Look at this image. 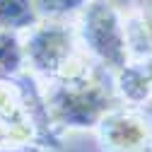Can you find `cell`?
<instances>
[{
	"instance_id": "1",
	"label": "cell",
	"mask_w": 152,
	"mask_h": 152,
	"mask_svg": "<svg viewBox=\"0 0 152 152\" xmlns=\"http://www.w3.org/2000/svg\"><path fill=\"white\" fill-rule=\"evenodd\" d=\"M27 63L48 80H65L89 72L85 58L75 53V31L61 20L36 22L24 39Z\"/></svg>"
},
{
	"instance_id": "2",
	"label": "cell",
	"mask_w": 152,
	"mask_h": 152,
	"mask_svg": "<svg viewBox=\"0 0 152 152\" xmlns=\"http://www.w3.org/2000/svg\"><path fill=\"white\" fill-rule=\"evenodd\" d=\"M53 82L46 97V113L56 123L68 128H97L102 116L111 111L109 92L89 72Z\"/></svg>"
},
{
	"instance_id": "3",
	"label": "cell",
	"mask_w": 152,
	"mask_h": 152,
	"mask_svg": "<svg viewBox=\"0 0 152 152\" xmlns=\"http://www.w3.org/2000/svg\"><path fill=\"white\" fill-rule=\"evenodd\" d=\"M77 36L85 51L94 61L111 70H123L128 65V36L126 22L109 0H89L80 15Z\"/></svg>"
},
{
	"instance_id": "4",
	"label": "cell",
	"mask_w": 152,
	"mask_h": 152,
	"mask_svg": "<svg viewBox=\"0 0 152 152\" xmlns=\"http://www.w3.org/2000/svg\"><path fill=\"white\" fill-rule=\"evenodd\" d=\"M104 152H152V123L133 111L111 109L97 123Z\"/></svg>"
},
{
	"instance_id": "5",
	"label": "cell",
	"mask_w": 152,
	"mask_h": 152,
	"mask_svg": "<svg viewBox=\"0 0 152 152\" xmlns=\"http://www.w3.org/2000/svg\"><path fill=\"white\" fill-rule=\"evenodd\" d=\"M41 20L34 0H0V29L22 31Z\"/></svg>"
},
{
	"instance_id": "6",
	"label": "cell",
	"mask_w": 152,
	"mask_h": 152,
	"mask_svg": "<svg viewBox=\"0 0 152 152\" xmlns=\"http://www.w3.org/2000/svg\"><path fill=\"white\" fill-rule=\"evenodd\" d=\"M24 63H27L24 41L17 36V31L0 29V72L15 75V72H20V68Z\"/></svg>"
},
{
	"instance_id": "7",
	"label": "cell",
	"mask_w": 152,
	"mask_h": 152,
	"mask_svg": "<svg viewBox=\"0 0 152 152\" xmlns=\"http://www.w3.org/2000/svg\"><path fill=\"white\" fill-rule=\"evenodd\" d=\"M44 20H61L72 12H82L89 0H34Z\"/></svg>"
}]
</instances>
